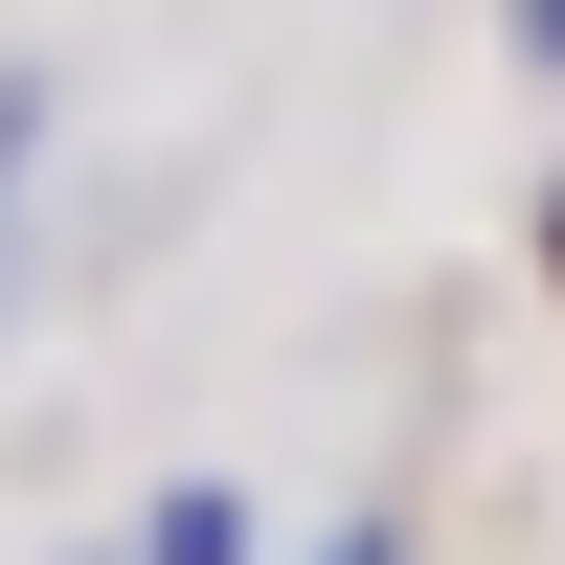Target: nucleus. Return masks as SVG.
Wrapping results in <instances>:
<instances>
[{"label": "nucleus", "mask_w": 565, "mask_h": 565, "mask_svg": "<svg viewBox=\"0 0 565 565\" xmlns=\"http://www.w3.org/2000/svg\"><path fill=\"white\" fill-rule=\"evenodd\" d=\"M136 565H249V498H226V476H181L159 521H136Z\"/></svg>", "instance_id": "1"}, {"label": "nucleus", "mask_w": 565, "mask_h": 565, "mask_svg": "<svg viewBox=\"0 0 565 565\" xmlns=\"http://www.w3.org/2000/svg\"><path fill=\"white\" fill-rule=\"evenodd\" d=\"M23 159H45V90H23V68H0V204H23Z\"/></svg>", "instance_id": "2"}, {"label": "nucleus", "mask_w": 565, "mask_h": 565, "mask_svg": "<svg viewBox=\"0 0 565 565\" xmlns=\"http://www.w3.org/2000/svg\"><path fill=\"white\" fill-rule=\"evenodd\" d=\"M521 45H543V68H565V0H521Z\"/></svg>", "instance_id": "3"}]
</instances>
